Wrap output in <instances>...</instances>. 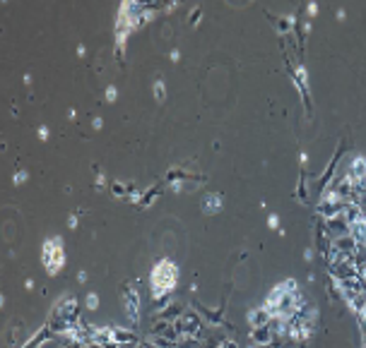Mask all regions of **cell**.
<instances>
[{"mask_svg":"<svg viewBox=\"0 0 366 348\" xmlns=\"http://www.w3.org/2000/svg\"><path fill=\"white\" fill-rule=\"evenodd\" d=\"M41 260H43L48 274H56V271L63 267V262H65V255H63V240H60V238L46 240V243H43V255H41Z\"/></svg>","mask_w":366,"mask_h":348,"instance_id":"obj_2","label":"cell"},{"mask_svg":"<svg viewBox=\"0 0 366 348\" xmlns=\"http://www.w3.org/2000/svg\"><path fill=\"white\" fill-rule=\"evenodd\" d=\"M255 348H258V346H255Z\"/></svg>","mask_w":366,"mask_h":348,"instance_id":"obj_25","label":"cell"},{"mask_svg":"<svg viewBox=\"0 0 366 348\" xmlns=\"http://www.w3.org/2000/svg\"><path fill=\"white\" fill-rule=\"evenodd\" d=\"M200 319H198V314H193V312H186V314H181L178 319H176V331L178 334H186V336H198L200 334Z\"/></svg>","mask_w":366,"mask_h":348,"instance_id":"obj_3","label":"cell"},{"mask_svg":"<svg viewBox=\"0 0 366 348\" xmlns=\"http://www.w3.org/2000/svg\"><path fill=\"white\" fill-rule=\"evenodd\" d=\"M219 348H239V346H236V341H231V339H224V341L219 344Z\"/></svg>","mask_w":366,"mask_h":348,"instance_id":"obj_14","label":"cell"},{"mask_svg":"<svg viewBox=\"0 0 366 348\" xmlns=\"http://www.w3.org/2000/svg\"><path fill=\"white\" fill-rule=\"evenodd\" d=\"M354 188H357V194H364V197H366V180H362V183H357Z\"/></svg>","mask_w":366,"mask_h":348,"instance_id":"obj_17","label":"cell"},{"mask_svg":"<svg viewBox=\"0 0 366 348\" xmlns=\"http://www.w3.org/2000/svg\"><path fill=\"white\" fill-rule=\"evenodd\" d=\"M270 322H272V314H270L265 308H255V310L248 312V324H250V329L265 327V324H270Z\"/></svg>","mask_w":366,"mask_h":348,"instance_id":"obj_8","label":"cell"},{"mask_svg":"<svg viewBox=\"0 0 366 348\" xmlns=\"http://www.w3.org/2000/svg\"><path fill=\"white\" fill-rule=\"evenodd\" d=\"M96 305H99V298H96L94 293H89V296H87V308H89V310H94Z\"/></svg>","mask_w":366,"mask_h":348,"instance_id":"obj_13","label":"cell"},{"mask_svg":"<svg viewBox=\"0 0 366 348\" xmlns=\"http://www.w3.org/2000/svg\"><path fill=\"white\" fill-rule=\"evenodd\" d=\"M24 178H27V173H17V175H15V183H22Z\"/></svg>","mask_w":366,"mask_h":348,"instance_id":"obj_21","label":"cell"},{"mask_svg":"<svg viewBox=\"0 0 366 348\" xmlns=\"http://www.w3.org/2000/svg\"><path fill=\"white\" fill-rule=\"evenodd\" d=\"M123 190H125V188H123L121 183H114V192L116 194H123Z\"/></svg>","mask_w":366,"mask_h":348,"instance_id":"obj_20","label":"cell"},{"mask_svg":"<svg viewBox=\"0 0 366 348\" xmlns=\"http://www.w3.org/2000/svg\"><path fill=\"white\" fill-rule=\"evenodd\" d=\"M364 211H366V204H364Z\"/></svg>","mask_w":366,"mask_h":348,"instance_id":"obj_23","label":"cell"},{"mask_svg":"<svg viewBox=\"0 0 366 348\" xmlns=\"http://www.w3.org/2000/svg\"><path fill=\"white\" fill-rule=\"evenodd\" d=\"M176 278H178L176 264L171 260H162L152 271V298L162 300L164 296H169L171 288L176 286Z\"/></svg>","mask_w":366,"mask_h":348,"instance_id":"obj_1","label":"cell"},{"mask_svg":"<svg viewBox=\"0 0 366 348\" xmlns=\"http://www.w3.org/2000/svg\"><path fill=\"white\" fill-rule=\"evenodd\" d=\"M268 226H270V228H277V226H280V219H277V216H270V219H268Z\"/></svg>","mask_w":366,"mask_h":348,"instance_id":"obj_18","label":"cell"},{"mask_svg":"<svg viewBox=\"0 0 366 348\" xmlns=\"http://www.w3.org/2000/svg\"><path fill=\"white\" fill-rule=\"evenodd\" d=\"M362 348H366V334H364V339H362Z\"/></svg>","mask_w":366,"mask_h":348,"instance_id":"obj_22","label":"cell"},{"mask_svg":"<svg viewBox=\"0 0 366 348\" xmlns=\"http://www.w3.org/2000/svg\"><path fill=\"white\" fill-rule=\"evenodd\" d=\"M219 209H222V197L219 194H205V199H203L205 214H217Z\"/></svg>","mask_w":366,"mask_h":348,"instance_id":"obj_11","label":"cell"},{"mask_svg":"<svg viewBox=\"0 0 366 348\" xmlns=\"http://www.w3.org/2000/svg\"><path fill=\"white\" fill-rule=\"evenodd\" d=\"M106 96H109V101H114V99H116V89L109 87V89H106Z\"/></svg>","mask_w":366,"mask_h":348,"instance_id":"obj_19","label":"cell"},{"mask_svg":"<svg viewBox=\"0 0 366 348\" xmlns=\"http://www.w3.org/2000/svg\"><path fill=\"white\" fill-rule=\"evenodd\" d=\"M123 300H125V312H128V317H130L133 322H137V314H140V296H137V291H133V288L128 286L125 293H123Z\"/></svg>","mask_w":366,"mask_h":348,"instance_id":"obj_5","label":"cell"},{"mask_svg":"<svg viewBox=\"0 0 366 348\" xmlns=\"http://www.w3.org/2000/svg\"><path fill=\"white\" fill-rule=\"evenodd\" d=\"M135 341V334L133 331H128V329H111V344H125V346H130Z\"/></svg>","mask_w":366,"mask_h":348,"instance_id":"obj_10","label":"cell"},{"mask_svg":"<svg viewBox=\"0 0 366 348\" xmlns=\"http://www.w3.org/2000/svg\"><path fill=\"white\" fill-rule=\"evenodd\" d=\"M354 185L366 180V156H357L352 163H349V175H347Z\"/></svg>","mask_w":366,"mask_h":348,"instance_id":"obj_7","label":"cell"},{"mask_svg":"<svg viewBox=\"0 0 366 348\" xmlns=\"http://www.w3.org/2000/svg\"><path fill=\"white\" fill-rule=\"evenodd\" d=\"M357 317H359V324H362V329H364V334H366V310H362Z\"/></svg>","mask_w":366,"mask_h":348,"instance_id":"obj_16","label":"cell"},{"mask_svg":"<svg viewBox=\"0 0 366 348\" xmlns=\"http://www.w3.org/2000/svg\"><path fill=\"white\" fill-rule=\"evenodd\" d=\"M200 15H203V10H200V7H198L195 12H191V22H193V24H198V19H200Z\"/></svg>","mask_w":366,"mask_h":348,"instance_id":"obj_15","label":"cell"},{"mask_svg":"<svg viewBox=\"0 0 366 348\" xmlns=\"http://www.w3.org/2000/svg\"><path fill=\"white\" fill-rule=\"evenodd\" d=\"M272 336H275V331L270 329V324L250 329V344H253V346H270V344H272Z\"/></svg>","mask_w":366,"mask_h":348,"instance_id":"obj_6","label":"cell"},{"mask_svg":"<svg viewBox=\"0 0 366 348\" xmlns=\"http://www.w3.org/2000/svg\"><path fill=\"white\" fill-rule=\"evenodd\" d=\"M349 235H352L359 245H366V214H364V219H359L357 224L349 226Z\"/></svg>","mask_w":366,"mask_h":348,"instance_id":"obj_9","label":"cell"},{"mask_svg":"<svg viewBox=\"0 0 366 348\" xmlns=\"http://www.w3.org/2000/svg\"><path fill=\"white\" fill-rule=\"evenodd\" d=\"M364 278H366V274H364Z\"/></svg>","mask_w":366,"mask_h":348,"instance_id":"obj_24","label":"cell"},{"mask_svg":"<svg viewBox=\"0 0 366 348\" xmlns=\"http://www.w3.org/2000/svg\"><path fill=\"white\" fill-rule=\"evenodd\" d=\"M332 247L337 250V252H342L345 257H349V260H354L357 255H359V243L349 235V233H345V235H337L335 240H332Z\"/></svg>","mask_w":366,"mask_h":348,"instance_id":"obj_4","label":"cell"},{"mask_svg":"<svg viewBox=\"0 0 366 348\" xmlns=\"http://www.w3.org/2000/svg\"><path fill=\"white\" fill-rule=\"evenodd\" d=\"M154 94H157V101H164V99H166V89H164L162 79H157V82H154Z\"/></svg>","mask_w":366,"mask_h":348,"instance_id":"obj_12","label":"cell"}]
</instances>
